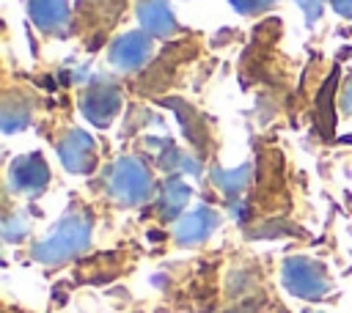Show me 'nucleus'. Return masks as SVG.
<instances>
[{"label":"nucleus","instance_id":"20e7f679","mask_svg":"<svg viewBox=\"0 0 352 313\" xmlns=\"http://www.w3.org/2000/svg\"><path fill=\"white\" fill-rule=\"evenodd\" d=\"M80 110L88 118V124H94L96 129H104L116 121V115L121 113V91L116 82L110 80H96L85 88L82 99H80Z\"/></svg>","mask_w":352,"mask_h":313},{"label":"nucleus","instance_id":"9b49d317","mask_svg":"<svg viewBox=\"0 0 352 313\" xmlns=\"http://www.w3.org/2000/svg\"><path fill=\"white\" fill-rule=\"evenodd\" d=\"M187 200H190V187L179 176H170L157 195V209L165 220H176L182 214V209L187 206Z\"/></svg>","mask_w":352,"mask_h":313},{"label":"nucleus","instance_id":"f8f14e48","mask_svg":"<svg viewBox=\"0 0 352 313\" xmlns=\"http://www.w3.org/2000/svg\"><path fill=\"white\" fill-rule=\"evenodd\" d=\"M30 110H33V107H28V102H22V93H19V96H6L3 113H0V118H3V132L11 135V132H19L22 126H28Z\"/></svg>","mask_w":352,"mask_h":313},{"label":"nucleus","instance_id":"7ed1b4c3","mask_svg":"<svg viewBox=\"0 0 352 313\" xmlns=\"http://www.w3.org/2000/svg\"><path fill=\"white\" fill-rule=\"evenodd\" d=\"M283 286L300 299H322L330 291V277L319 261L294 255L283 264Z\"/></svg>","mask_w":352,"mask_h":313},{"label":"nucleus","instance_id":"dca6fc26","mask_svg":"<svg viewBox=\"0 0 352 313\" xmlns=\"http://www.w3.org/2000/svg\"><path fill=\"white\" fill-rule=\"evenodd\" d=\"M300 8H302V14H305V19L308 22H316L319 16H322V11H324V3L327 0H294Z\"/></svg>","mask_w":352,"mask_h":313},{"label":"nucleus","instance_id":"1a4fd4ad","mask_svg":"<svg viewBox=\"0 0 352 313\" xmlns=\"http://www.w3.org/2000/svg\"><path fill=\"white\" fill-rule=\"evenodd\" d=\"M140 27L151 38H168L176 33V16L168 5V0H138L135 5Z\"/></svg>","mask_w":352,"mask_h":313},{"label":"nucleus","instance_id":"39448f33","mask_svg":"<svg viewBox=\"0 0 352 313\" xmlns=\"http://www.w3.org/2000/svg\"><path fill=\"white\" fill-rule=\"evenodd\" d=\"M8 184L14 192L25 195V198H36L47 189L50 184V167H47V159L33 151V154H22L11 162L8 167Z\"/></svg>","mask_w":352,"mask_h":313},{"label":"nucleus","instance_id":"a211bd4d","mask_svg":"<svg viewBox=\"0 0 352 313\" xmlns=\"http://www.w3.org/2000/svg\"><path fill=\"white\" fill-rule=\"evenodd\" d=\"M341 107L352 115V80L344 85V91H341Z\"/></svg>","mask_w":352,"mask_h":313},{"label":"nucleus","instance_id":"f03ea898","mask_svg":"<svg viewBox=\"0 0 352 313\" xmlns=\"http://www.w3.org/2000/svg\"><path fill=\"white\" fill-rule=\"evenodd\" d=\"M107 192L121 206H140L154 192V176L140 156H118L107 167Z\"/></svg>","mask_w":352,"mask_h":313},{"label":"nucleus","instance_id":"f257e3e1","mask_svg":"<svg viewBox=\"0 0 352 313\" xmlns=\"http://www.w3.org/2000/svg\"><path fill=\"white\" fill-rule=\"evenodd\" d=\"M88 244H91V220L85 214H66L50 231V236L33 244V261L55 266L80 255Z\"/></svg>","mask_w":352,"mask_h":313},{"label":"nucleus","instance_id":"4468645a","mask_svg":"<svg viewBox=\"0 0 352 313\" xmlns=\"http://www.w3.org/2000/svg\"><path fill=\"white\" fill-rule=\"evenodd\" d=\"M28 231H30L28 214H11L3 220V239L6 242H19L22 236H28Z\"/></svg>","mask_w":352,"mask_h":313},{"label":"nucleus","instance_id":"f3484780","mask_svg":"<svg viewBox=\"0 0 352 313\" xmlns=\"http://www.w3.org/2000/svg\"><path fill=\"white\" fill-rule=\"evenodd\" d=\"M330 5H333V11H336V14H341V16L352 19V0H330Z\"/></svg>","mask_w":352,"mask_h":313},{"label":"nucleus","instance_id":"423d86ee","mask_svg":"<svg viewBox=\"0 0 352 313\" xmlns=\"http://www.w3.org/2000/svg\"><path fill=\"white\" fill-rule=\"evenodd\" d=\"M154 52V41L146 30H129L118 36L107 49V63L118 71H138Z\"/></svg>","mask_w":352,"mask_h":313},{"label":"nucleus","instance_id":"6e6552de","mask_svg":"<svg viewBox=\"0 0 352 313\" xmlns=\"http://www.w3.org/2000/svg\"><path fill=\"white\" fill-rule=\"evenodd\" d=\"M217 225H220V214H217L214 209H209V206H198V209L187 211V214L176 222L173 239H176V244H182V247H195V244L206 242V239L214 233Z\"/></svg>","mask_w":352,"mask_h":313},{"label":"nucleus","instance_id":"9d476101","mask_svg":"<svg viewBox=\"0 0 352 313\" xmlns=\"http://www.w3.org/2000/svg\"><path fill=\"white\" fill-rule=\"evenodd\" d=\"M28 14L44 33H63L69 27V0H28Z\"/></svg>","mask_w":352,"mask_h":313},{"label":"nucleus","instance_id":"ddd939ff","mask_svg":"<svg viewBox=\"0 0 352 313\" xmlns=\"http://www.w3.org/2000/svg\"><path fill=\"white\" fill-rule=\"evenodd\" d=\"M248 178H250V167H248V165L234 167V170H223V167H217V170L212 173L214 187H217V189H220L226 198H236V195L245 189Z\"/></svg>","mask_w":352,"mask_h":313},{"label":"nucleus","instance_id":"0eeeda50","mask_svg":"<svg viewBox=\"0 0 352 313\" xmlns=\"http://www.w3.org/2000/svg\"><path fill=\"white\" fill-rule=\"evenodd\" d=\"M58 156L69 173L85 176L96 167V143L85 129H69L58 143Z\"/></svg>","mask_w":352,"mask_h":313},{"label":"nucleus","instance_id":"2eb2a0df","mask_svg":"<svg viewBox=\"0 0 352 313\" xmlns=\"http://www.w3.org/2000/svg\"><path fill=\"white\" fill-rule=\"evenodd\" d=\"M234 5L236 14H245V16H256L261 11H270L278 0H228Z\"/></svg>","mask_w":352,"mask_h":313}]
</instances>
